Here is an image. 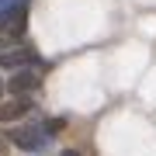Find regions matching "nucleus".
I'll return each mask as SVG.
<instances>
[{
	"label": "nucleus",
	"instance_id": "f257e3e1",
	"mask_svg": "<svg viewBox=\"0 0 156 156\" xmlns=\"http://www.w3.org/2000/svg\"><path fill=\"white\" fill-rule=\"evenodd\" d=\"M28 17V0H0V28L21 31Z\"/></svg>",
	"mask_w": 156,
	"mask_h": 156
},
{
	"label": "nucleus",
	"instance_id": "f03ea898",
	"mask_svg": "<svg viewBox=\"0 0 156 156\" xmlns=\"http://www.w3.org/2000/svg\"><path fill=\"white\" fill-rule=\"evenodd\" d=\"M11 142L14 146H21V149H38V146L49 142V128L45 125H21V128H14L11 132Z\"/></svg>",
	"mask_w": 156,
	"mask_h": 156
},
{
	"label": "nucleus",
	"instance_id": "7ed1b4c3",
	"mask_svg": "<svg viewBox=\"0 0 156 156\" xmlns=\"http://www.w3.org/2000/svg\"><path fill=\"white\" fill-rule=\"evenodd\" d=\"M35 62H38V52H35V49H4V52H0V66H7V69L35 66Z\"/></svg>",
	"mask_w": 156,
	"mask_h": 156
},
{
	"label": "nucleus",
	"instance_id": "20e7f679",
	"mask_svg": "<svg viewBox=\"0 0 156 156\" xmlns=\"http://www.w3.org/2000/svg\"><path fill=\"white\" fill-rule=\"evenodd\" d=\"M38 83H42L38 73L31 66H21V73H14V76L7 80V90H11V94H24V90H38Z\"/></svg>",
	"mask_w": 156,
	"mask_h": 156
},
{
	"label": "nucleus",
	"instance_id": "39448f33",
	"mask_svg": "<svg viewBox=\"0 0 156 156\" xmlns=\"http://www.w3.org/2000/svg\"><path fill=\"white\" fill-rule=\"evenodd\" d=\"M31 97H17V101H7V104H0V122H17V118H24L31 111Z\"/></svg>",
	"mask_w": 156,
	"mask_h": 156
},
{
	"label": "nucleus",
	"instance_id": "423d86ee",
	"mask_svg": "<svg viewBox=\"0 0 156 156\" xmlns=\"http://www.w3.org/2000/svg\"><path fill=\"white\" fill-rule=\"evenodd\" d=\"M62 156H76V153H73V149H69V153H62Z\"/></svg>",
	"mask_w": 156,
	"mask_h": 156
},
{
	"label": "nucleus",
	"instance_id": "0eeeda50",
	"mask_svg": "<svg viewBox=\"0 0 156 156\" xmlns=\"http://www.w3.org/2000/svg\"><path fill=\"white\" fill-rule=\"evenodd\" d=\"M0 94H4V83H0Z\"/></svg>",
	"mask_w": 156,
	"mask_h": 156
},
{
	"label": "nucleus",
	"instance_id": "6e6552de",
	"mask_svg": "<svg viewBox=\"0 0 156 156\" xmlns=\"http://www.w3.org/2000/svg\"><path fill=\"white\" fill-rule=\"evenodd\" d=\"M0 149H4V139H0Z\"/></svg>",
	"mask_w": 156,
	"mask_h": 156
}]
</instances>
